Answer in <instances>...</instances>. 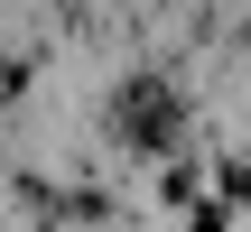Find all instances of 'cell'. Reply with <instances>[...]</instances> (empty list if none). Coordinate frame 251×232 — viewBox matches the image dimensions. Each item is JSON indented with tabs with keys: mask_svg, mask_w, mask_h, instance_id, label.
Here are the masks:
<instances>
[{
	"mask_svg": "<svg viewBox=\"0 0 251 232\" xmlns=\"http://www.w3.org/2000/svg\"><path fill=\"white\" fill-rule=\"evenodd\" d=\"M121 130H130L140 149H168V139H177V102H168V84H130V93H121Z\"/></svg>",
	"mask_w": 251,
	"mask_h": 232,
	"instance_id": "cell-1",
	"label": "cell"
},
{
	"mask_svg": "<svg viewBox=\"0 0 251 232\" xmlns=\"http://www.w3.org/2000/svg\"><path fill=\"white\" fill-rule=\"evenodd\" d=\"M224 195H233V205H251V158H233V167H224Z\"/></svg>",
	"mask_w": 251,
	"mask_h": 232,
	"instance_id": "cell-2",
	"label": "cell"
},
{
	"mask_svg": "<svg viewBox=\"0 0 251 232\" xmlns=\"http://www.w3.org/2000/svg\"><path fill=\"white\" fill-rule=\"evenodd\" d=\"M186 232H224V205H196V223Z\"/></svg>",
	"mask_w": 251,
	"mask_h": 232,
	"instance_id": "cell-3",
	"label": "cell"
}]
</instances>
